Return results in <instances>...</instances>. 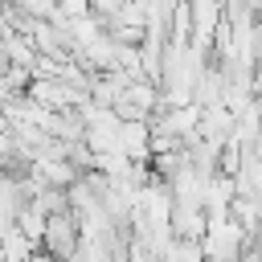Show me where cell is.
<instances>
[{"mask_svg":"<svg viewBox=\"0 0 262 262\" xmlns=\"http://www.w3.org/2000/svg\"><path fill=\"white\" fill-rule=\"evenodd\" d=\"M33 250H37V242H29L16 221H4L0 225V262H29Z\"/></svg>","mask_w":262,"mask_h":262,"instance_id":"cell-2","label":"cell"},{"mask_svg":"<svg viewBox=\"0 0 262 262\" xmlns=\"http://www.w3.org/2000/svg\"><path fill=\"white\" fill-rule=\"evenodd\" d=\"M78 217H74V209H61V213H45V233H41V246H45V254L53 258V262H66L70 258V250L78 246Z\"/></svg>","mask_w":262,"mask_h":262,"instance_id":"cell-1","label":"cell"}]
</instances>
